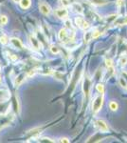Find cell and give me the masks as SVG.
Listing matches in <instances>:
<instances>
[{
	"label": "cell",
	"mask_w": 127,
	"mask_h": 143,
	"mask_svg": "<svg viewBox=\"0 0 127 143\" xmlns=\"http://www.w3.org/2000/svg\"><path fill=\"white\" fill-rule=\"evenodd\" d=\"M102 103H103V97L102 95H98L95 99L93 100V103H92V110L94 113H97L101 110V108L102 106Z\"/></svg>",
	"instance_id": "1"
},
{
	"label": "cell",
	"mask_w": 127,
	"mask_h": 143,
	"mask_svg": "<svg viewBox=\"0 0 127 143\" xmlns=\"http://www.w3.org/2000/svg\"><path fill=\"white\" fill-rule=\"evenodd\" d=\"M96 126L98 127V129L102 133H107L109 131V128H108L107 124L103 120H102V119H98L96 121Z\"/></svg>",
	"instance_id": "2"
},
{
	"label": "cell",
	"mask_w": 127,
	"mask_h": 143,
	"mask_svg": "<svg viewBox=\"0 0 127 143\" xmlns=\"http://www.w3.org/2000/svg\"><path fill=\"white\" fill-rule=\"evenodd\" d=\"M75 22H76V25H77L79 28L83 29V30H85L89 27L88 23L85 21L83 17H76L75 19Z\"/></svg>",
	"instance_id": "3"
},
{
	"label": "cell",
	"mask_w": 127,
	"mask_h": 143,
	"mask_svg": "<svg viewBox=\"0 0 127 143\" xmlns=\"http://www.w3.org/2000/svg\"><path fill=\"white\" fill-rule=\"evenodd\" d=\"M55 14H56V15L59 17V18H65V17H67V15H68V12H67L66 9L62 8V9H58V10H56V11H55Z\"/></svg>",
	"instance_id": "4"
},
{
	"label": "cell",
	"mask_w": 127,
	"mask_h": 143,
	"mask_svg": "<svg viewBox=\"0 0 127 143\" xmlns=\"http://www.w3.org/2000/svg\"><path fill=\"white\" fill-rule=\"evenodd\" d=\"M39 8H40V12H41L43 14H45V15L50 14V12H51L50 7L48 5V4H46V3H42V4H40Z\"/></svg>",
	"instance_id": "5"
},
{
	"label": "cell",
	"mask_w": 127,
	"mask_h": 143,
	"mask_svg": "<svg viewBox=\"0 0 127 143\" xmlns=\"http://www.w3.org/2000/svg\"><path fill=\"white\" fill-rule=\"evenodd\" d=\"M29 41H30L31 45H32L35 49H40V47H41V43L39 42V40H37V38H36L34 36H29Z\"/></svg>",
	"instance_id": "6"
},
{
	"label": "cell",
	"mask_w": 127,
	"mask_h": 143,
	"mask_svg": "<svg viewBox=\"0 0 127 143\" xmlns=\"http://www.w3.org/2000/svg\"><path fill=\"white\" fill-rule=\"evenodd\" d=\"M19 4L22 9H28L30 7L31 0H19Z\"/></svg>",
	"instance_id": "7"
},
{
	"label": "cell",
	"mask_w": 127,
	"mask_h": 143,
	"mask_svg": "<svg viewBox=\"0 0 127 143\" xmlns=\"http://www.w3.org/2000/svg\"><path fill=\"white\" fill-rule=\"evenodd\" d=\"M11 42L13 43V45L14 47H16L18 49H23V44H22V42L19 39H17V38H12L11 39Z\"/></svg>",
	"instance_id": "8"
},
{
	"label": "cell",
	"mask_w": 127,
	"mask_h": 143,
	"mask_svg": "<svg viewBox=\"0 0 127 143\" xmlns=\"http://www.w3.org/2000/svg\"><path fill=\"white\" fill-rule=\"evenodd\" d=\"M89 89H90V81H89V79L85 78V83H84V91H85V94H88Z\"/></svg>",
	"instance_id": "9"
},
{
	"label": "cell",
	"mask_w": 127,
	"mask_h": 143,
	"mask_svg": "<svg viewBox=\"0 0 127 143\" xmlns=\"http://www.w3.org/2000/svg\"><path fill=\"white\" fill-rule=\"evenodd\" d=\"M67 36V33H66V30L65 29H62L60 32H59V39L60 40H64Z\"/></svg>",
	"instance_id": "10"
},
{
	"label": "cell",
	"mask_w": 127,
	"mask_h": 143,
	"mask_svg": "<svg viewBox=\"0 0 127 143\" xmlns=\"http://www.w3.org/2000/svg\"><path fill=\"white\" fill-rule=\"evenodd\" d=\"M109 108H110L111 111H116V110H118L119 105H118L117 102H115V101H111V102L109 103Z\"/></svg>",
	"instance_id": "11"
},
{
	"label": "cell",
	"mask_w": 127,
	"mask_h": 143,
	"mask_svg": "<svg viewBox=\"0 0 127 143\" xmlns=\"http://www.w3.org/2000/svg\"><path fill=\"white\" fill-rule=\"evenodd\" d=\"M9 41V37H8L6 35H2L0 36V43L3 44V45H6Z\"/></svg>",
	"instance_id": "12"
},
{
	"label": "cell",
	"mask_w": 127,
	"mask_h": 143,
	"mask_svg": "<svg viewBox=\"0 0 127 143\" xmlns=\"http://www.w3.org/2000/svg\"><path fill=\"white\" fill-rule=\"evenodd\" d=\"M8 17L6 15H4V14H1L0 15V23L2 24V25H6L8 23Z\"/></svg>",
	"instance_id": "13"
},
{
	"label": "cell",
	"mask_w": 127,
	"mask_h": 143,
	"mask_svg": "<svg viewBox=\"0 0 127 143\" xmlns=\"http://www.w3.org/2000/svg\"><path fill=\"white\" fill-rule=\"evenodd\" d=\"M73 8H74V9H76L75 11H76V12H78L79 14H83V8H82V6H81L80 4H78V3H75V4L73 5Z\"/></svg>",
	"instance_id": "14"
},
{
	"label": "cell",
	"mask_w": 127,
	"mask_h": 143,
	"mask_svg": "<svg viewBox=\"0 0 127 143\" xmlns=\"http://www.w3.org/2000/svg\"><path fill=\"white\" fill-rule=\"evenodd\" d=\"M96 88H97V91H98L99 93H103V92H104V87H103L102 84H98V85L96 86Z\"/></svg>",
	"instance_id": "15"
},
{
	"label": "cell",
	"mask_w": 127,
	"mask_h": 143,
	"mask_svg": "<svg viewBox=\"0 0 127 143\" xmlns=\"http://www.w3.org/2000/svg\"><path fill=\"white\" fill-rule=\"evenodd\" d=\"M50 51H51V53L53 54H59V49L57 48L56 46H51V48H50Z\"/></svg>",
	"instance_id": "16"
},
{
	"label": "cell",
	"mask_w": 127,
	"mask_h": 143,
	"mask_svg": "<svg viewBox=\"0 0 127 143\" xmlns=\"http://www.w3.org/2000/svg\"><path fill=\"white\" fill-rule=\"evenodd\" d=\"M120 64L122 66H125L127 64V55H123L120 58Z\"/></svg>",
	"instance_id": "17"
},
{
	"label": "cell",
	"mask_w": 127,
	"mask_h": 143,
	"mask_svg": "<svg viewBox=\"0 0 127 143\" xmlns=\"http://www.w3.org/2000/svg\"><path fill=\"white\" fill-rule=\"evenodd\" d=\"M93 3L95 4H99V5H102V4H105L107 2V0H92Z\"/></svg>",
	"instance_id": "18"
},
{
	"label": "cell",
	"mask_w": 127,
	"mask_h": 143,
	"mask_svg": "<svg viewBox=\"0 0 127 143\" xmlns=\"http://www.w3.org/2000/svg\"><path fill=\"white\" fill-rule=\"evenodd\" d=\"M100 36H101V32L96 31V32L92 33V39H93V38H97V37H99Z\"/></svg>",
	"instance_id": "19"
},
{
	"label": "cell",
	"mask_w": 127,
	"mask_h": 143,
	"mask_svg": "<svg viewBox=\"0 0 127 143\" xmlns=\"http://www.w3.org/2000/svg\"><path fill=\"white\" fill-rule=\"evenodd\" d=\"M120 85L122 86V87H124V88H127V84L126 82H125V80L123 78H120Z\"/></svg>",
	"instance_id": "20"
},
{
	"label": "cell",
	"mask_w": 127,
	"mask_h": 143,
	"mask_svg": "<svg viewBox=\"0 0 127 143\" xmlns=\"http://www.w3.org/2000/svg\"><path fill=\"white\" fill-rule=\"evenodd\" d=\"M41 142H53L52 140H50V138H47V137H44V138H41L40 139Z\"/></svg>",
	"instance_id": "21"
},
{
	"label": "cell",
	"mask_w": 127,
	"mask_h": 143,
	"mask_svg": "<svg viewBox=\"0 0 127 143\" xmlns=\"http://www.w3.org/2000/svg\"><path fill=\"white\" fill-rule=\"evenodd\" d=\"M60 141H61V142H64V143H68V142H69L68 138H66V137H62Z\"/></svg>",
	"instance_id": "22"
},
{
	"label": "cell",
	"mask_w": 127,
	"mask_h": 143,
	"mask_svg": "<svg viewBox=\"0 0 127 143\" xmlns=\"http://www.w3.org/2000/svg\"><path fill=\"white\" fill-rule=\"evenodd\" d=\"M106 65H107V67L108 68H110V67H112V61L109 59V60H106Z\"/></svg>",
	"instance_id": "23"
},
{
	"label": "cell",
	"mask_w": 127,
	"mask_h": 143,
	"mask_svg": "<svg viewBox=\"0 0 127 143\" xmlns=\"http://www.w3.org/2000/svg\"><path fill=\"white\" fill-rule=\"evenodd\" d=\"M11 58H12L13 61H15V60H17V55H15V54H12V55H11Z\"/></svg>",
	"instance_id": "24"
},
{
	"label": "cell",
	"mask_w": 127,
	"mask_h": 143,
	"mask_svg": "<svg viewBox=\"0 0 127 143\" xmlns=\"http://www.w3.org/2000/svg\"><path fill=\"white\" fill-rule=\"evenodd\" d=\"M62 4L64 5V6H67L68 3H67V0H62Z\"/></svg>",
	"instance_id": "25"
},
{
	"label": "cell",
	"mask_w": 127,
	"mask_h": 143,
	"mask_svg": "<svg viewBox=\"0 0 127 143\" xmlns=\"http://www.w3.org/2000/svg\"><path fill=\"white\" fill-rule=\"evenodd\" d=\"M122 24H123V25H127V18L125 19V20H124V21H123V23H122Z\"/></svg>",
	"instance_id": "26"
},
{
	"label": "cell",
	"mask_w": 127,
	"mask_h": 143,
	"mask_svg": "<svg viewBox=\"0 0 127 143\" xmlns=\"http://www.w3.org/2000/svg\"><path fill=\"white\" fill-rule=\"evenodd\" d=\"M13 2H16V3H17V2H19V0H13Z\"/></svg>",
	"instance_id": "27"
},
{
	"label": "cell",
	"mask_w": 127,
	"mask_h": 143,
	"mask_svg": "<svg viewBox=\"0 0 127 143\" xmlns=\"http://www.w3.org/2000/svg\"><path fill=\"white\" fill-rule=\"evenodd\" d=\"M1 80H2V76L0 75V82H1Z\"/></svg>",
	"instance_id": "28"
}]
</instances>
